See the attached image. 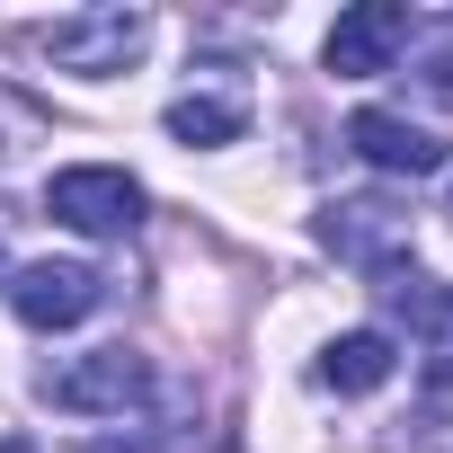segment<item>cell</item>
<instances>
[{
  "instance_id": "obj_1",
  "label": "cell",
  "mask_w": 453,
  "mask_h": 453,
  "mask_svg": "<svg viewBox=\"0 0 453 453\" xmlns=\"http://www.w3.org/2000/svg\"><path fill=\"white\" fill-rule=\"evenodd\" d=\"M142 45H151V19L142 10H72L54 27H27V54H45L54 72H81V81L125 72Z\"/></svg>"
},
{
  "instance_id": "obj_2",
  "label": "cell",
  "mask_w": 453,
  "mask_h": 453,
  "mask_svg": "<svg viewBox=\"0 0 453 453\" xmlns=\"http://www.w3.org/2000/svg\"><path fill=\"white\" fill-rule=\"evenodd\" d=\"M45 400L72 409V418H125L134 400H151V365H142L134 347H98V356L45 373Z\"/></svg>"
},
{
  "instance_id": "obj_3",
  "label": "cell",
  "mask_w": 453,
  "mask_h": 453,
  "mask_svg": "<svg viewBox=\"0 0 453 453\" xmlns=\"http://www.w3.org/2000/svg\"><path fill=\"white\" fill-rule=\"evenodd\" d=\"M45 213L72 222V232H89V241H125L134 222H142V187L125 169H63L45 187Z\"/></svg>"
},
{
  "instance_id": "obj_4",
  "label": "cell",
  "mask_w": 453,
  "mask_h": 453,
  "mask_svg": "<svg viewBox=\"0 0 453 453\" xmlns=\"http://www.w3.org/2000/svg\"><path fill=\"white\" fill-rule=\"evenodd\" d=\"M98 294H107V276L81 267V258H36V267L10 285V303H19L27 329H72V320L98 311Z\"/></svg>"
},
{
  "instance_id": "obj_5",
  "label": "cell",
  "mask_w": 453,
  "mask_h": 453,
  "mask_svg": "<svg viewBox=\"0 0 453 453\" xmlns=\"http://www.w3.org/2000/svg\"><path fill=\"white\" fill-rule=\"evenodd\" d=\"M347 151H356L365 169H382V178H426V169H444V142H435L426 125L391 116V107H356V116H347Z\"/></svg>"
},
{
  "instance_id": "obj_6",
  "label": "cell",
  "mask_w": 453,
  "mask_h": 453,
  "mask_svg": "<svg viewBox=\"0 0 453 453\" xmlns=\"http://www.w3.org/2000/svg\"><path fill=\"white\" fill-rule=\"evenodd\" d=\"M409 10L400 0H365V10H347L338 27H329V72L338 81H373V72H391V54L409 45Z\"/></svg>"
},
{
  "instance_id": "obj_7",
  "label": "cell",
  "mask_w": 453,
  "mask_h": 453,
  "mask_svg": "<svg viewBox=\"0 0 453 453\" xmlns=\"http://www.w3.org/2000/svg\"><path fill=\"white\" fill-rule=\"evenodd\" d=\"M320 250H338L347 267H400V250H409V213L400 204H329L320 213Z\"/></svg>"
},
{
  "instance_id": "obj_8",
  "label": "cell",
  "mask_w": 453,
  "mask_h": 453,
  "mask_svg": "<svg viewBox=\"0 0 453 453\" xmlns=\"http://www.w3.org/2000/svg\"><path fill=\"white\" fill-rule=\"evenodd\" d=\"M391 365H400V347L382 338V329H347V338H329V356H320V382L329 391H382L391 382Z\"/></svg>"
},
{
  "instance_id": "obj_9",
  "label": "cell",
  "mask_w": 453,
  "mask_h": 453,
  "mask_svg": "<svg viewBox=\"0 0 453 453\" xmlns=\"http://www.w3.org/2000/svg\"><path fill=\"white\" fill-rule=\"evenodd\" d=\"M45 142H54L45 107H36V98H19V89H0V178H19Z\"/></svg>"
},
{
  "instance_id": "obj_10",
  "label": "cell",
  "mask_w": 453,
  "mask_h": 453,
  "mask_svg": "<svg viewBox=\"0 0 453 453\" xmlns=\"http://www.w3.org/2000/svg\"><path fill=\"white\" fill-rule=\"evenodd\" d=\"M241 125H250L241 98H178L169 107V134L178 142H241Z\"/></svg>"
},
{
  "instance_id": "obj_11",
  "label": "cell",
  "mask_w": 453,
  "mask_h": 453,
  "mask_svg": "<svg viewBox=\"0 0 453 453\" xmlns=\"http://www.w3.org/2000/svg\"><path fill=\"white\" fill-rule=\"evenodd\" d=\"M426 356H435V382H453V294L426 303Z\"/></svg>"
},
{
  "instance_id": "obj_12",
  "label": "cell",
  "mask_w": 453,
  "mask_h": 453,
  "mask_svg": "<svg viewBox=\"0 0 453 453\" xmlns=\"http://www.w3.org/2000/svg\"><path fill=\"white\" fill-rule=\"evenodd\" d=\"M418 89H426V98H435V107H453V54H435V63H426V72H418Z\"/></svg>"
},
{
  "instance_id": "obj_13",
  "label": "cell",
  "mask_w": 453,
  "mask_h": 453,
  "mask_svg": "<svg viewBox=\"0 0 453 453\" xmlns=\"http://www.w3.org/2000/svg\"><path fill=\"white\" fill-rule=\"evenodd\" d=\"M89 453H160L151 435H134V444H89Z\"/></svg>"
},
{
  "instance_id": "obj_14",
  "label": "cell",
  "mask_w": 453,
  "mask_h": 453,
  "mask_svg": "<svg viewBox=\"0 0 453 453\" xmlns=\"http://www.w3.org/2000/svg\"><path fill=\"white\" fill-rule=\"evenodd\" d=\"M0 453H36V444H27V435H0Z\"/></svg>"
}]
</instances>
